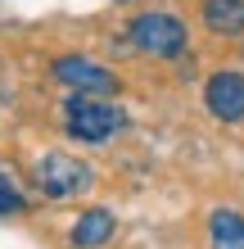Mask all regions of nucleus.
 I'll return each instance as SVG.
<instances>
[{"mask_svg": "<svg viewBox=\"0 0 244 249\" xmlns=\"http://www.w3.org/2000/svg\"><path fill=\"white\" fill-rule=\"evenodd\" d=\"M64 127H68V136L99 145V141H113L127 127V113L113 100H99V95H68L64 100Z\"/></svg>", "mask_w": 244, "mask_h": 249, "instance_id": "obj_1", "label": "nucleus"}, {"mask_svg": "<svg viewBox=\"0 0 244 249\" xmlns=\"http://www.w3.org/2000/svg\"><path fill=\"white\" fill-rule=\"evenodd\" d=\"M131 46L149 59H181L185 46H190V32L177 14H163V9H149V14H136L131 27H127Z\"/></svg>", "mask_w": 244, "mask_h": 249, "instance_id": "obj_2", "label": "nucleus"}, {"mask_svg": "<svg viewBox=\"0 0 244 249\" xmlns=\"http://www.w3.org/2000/svg\"><path fill=\"white\" fill-rule=\"evenodd\" d=\"M32 181L41 195H50V199H77L86 195V190L95 186V172L81 163L77 154H59V150H50V154H41V163L32 172Z\"/></svg>", "mask_w": 244, "mask_h": 249, "instance_id": "obj_3", "label": "nucleus"}, {"mask_svg": "<svg viewBox=\"0 0 244 249\" xmlns=\"http://www.w3.org/2000/svg\"><path fill=\"white\" fill-rule=\"evenodd\" d=\"M50 77L68 86L73 95H99V100H113L118 95V72L86 59V54H64V59L50 64Z\"/></svg>", "mask_w": 244, "mask_h": 249, "instance_id": "obj_4", "label": "nucleus"}, {"mask_svg": "<svg viewBox=\"0 0 244 249\" xmlns=\"http://www.w3.org/2000/svg\"><path fill=\"white\" fill-rule=\"evenodd\" d=\"M204 105L212 118L222 123H240L244 118V72H212V77L204 82Z\"/></svg>", "mask_w": 244, "mask_h": 249, "instance_id": "obj_5", "label": "nucleus"}, {"mask_svg": "<svg viewBox=\"0 0 244 249\" xmlns=\"http://www.w3.org/2000/svg\"><path fill=\"white\" fill-rule=\"evenodd\" d=\"M113 213L109 209H91V213H81L77 222H73V231H68V236H73V245L77 249H99V245H109L113 240Z\"/></svg>", "mask_w": 244, "mask_h": 249, "instance_id": "obj_6", "label": "nucleus"}, {"mask_svg": "<svg viewBox=\"0 0 244 249\" xmlns=\"http://www.w3.org/2000/svg\"><path fill=\"white\" fill-rule=\"evenodd\" d=\"M204 23L217 36H240L244 32V0H204Z\"/></svg>", "mask_w": 244, "mask_h": 249, "instance_id": "obj_7", "label": "nucleus"}, {"mask_svg": "<svg viewBox=\"0 0 244 249\" xmlns=\"http://www.w3.org/2000/svg\"><path fill=\"white\" fill-rule=\"evenodd\" d=\"M208 245L212 249H244V213L217 209L208 217Z\"/></svg>", "mask_w": 244, "mask_h": 249, "instance_id": "obj_8", "label": "nucleus"}, {"mask_svg": "<svg viewBox=\"0 0 244 249\" xmlns=\"http://www.w3.org/2000/svg\"><path fill=\"white\" fill-rule=\"evenodd\" d=\"M27 209V195L18 190V181L9 177V172H0V217H9V213H23Z\"/></svg>", "mask_w": 244, "mask_h": 249, "instance_id": "obj_9", "label": "nucleus"}]
</instances>
